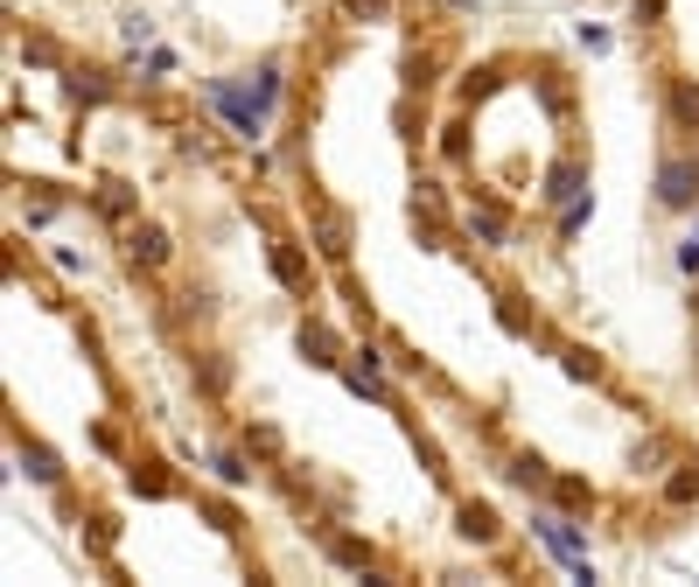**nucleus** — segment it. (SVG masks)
I'll use <instances>...</instances> for the list:
<instances>
[{"mask_svg": "<svg viewBox=\"0 0 699 587\" xmlns=\"http://www.w3.org/2000/svg\"><path fill=\"white\" fill-rule=\"evenodd\" d=\"M203 99L217 105V120L232 126V140H245V147H252L259 134H267V112L252 105V91H245V78H211V84H203Z\"/></svg>", "mask_w": 699, "mask_h": 587, "instance_id": "f257e3e1", "label": "nucleus"}, {"mask_svg": "<svg viewBox=\"0 0 699 587\" xmlns=\"http://www.w3.org/2000/svg\"><path fill=\"white\" fill-rule=\"evenodd\" d=\"M532 539H539L560 566H566V560H588V518H574V510H560V504H539V510H532Z\"/></svg>", "mask_w": 699, "mask_h": 587, "instance_id": "f03ea898", "label": "nucleus"}, {"mask_svg": "<svg viewBox=\"0 0 699 587\" xmlns=\"http://www.w3.org/2000/svg\"><path fill=\"white\" fill-rule=\"evenodd\" d=\"M651 196H657V211H672V217L699 211V155H665V161H657Z\"/></svg>", "mask_w": 699, "mask_h": 587, "instance_id": "7ed1b4c3", "label": "nucleus"}, {"mask_svg": "<svg viewBox=\"0 0 699 587\" xmlns=\"http://www.w3.org/2000/svg\"><path fill=\"white\" fill-rule=\"evenodd\" d=\"M267 267H273V280H280L294 301H315V294H323V267H315L294 238H267Z\"/></svg>", "mask_w": 699, "mask_h": 587, "instance_id": "20e7f679", "label": "nucleus"}, {"mask_svg": "<svg viewBox=\"0 0 699 587\" xmlns=\"http://www.w3.org/2000/svg\"><path fill=\"white\" fill-rule=\"evenodd\" d=\"M308 245L323 267H350V245H357V224L350 211H329V203H308Z\"/></svg>", "mask_w": 699, "mask_h": 587, "instance_id": "39448f33", "label": "nucleus"}, {"mask_svg": "<svg viewBox=\"0 0 699 587\" xmlns=\"http://www.w3.org/2000/svg\"><path fill=\"white\" fill-rule=\"evenodd\" d=\"M462 232L476 238L483 252H511V245H518V232H511V211H504L497 196H483V189L462 203Z\"/></svg>", "mask_w": 699, "mask_h": 587, "instance_id": "423d86ee", "label": "nucleus"}, {"mask_svg": "<svg viewBox=\"0 0 699 587\" xmlns=\"http://www.w3.org/2000/svg\"><path fill=\"white\" fill-rule=\"evenodd\" d=\"M294 350L308 357L315 371H343V364H350V343H343V336L329 329L323 315H301V329H294Z\"/></svg>", "mask_w": 699, "mask_h": 587, "instance_id": "0eeeda50", "label": "nucleus"}, {"mask_svg": "<svg viewBox=\"0 0 699 587\" xmlns=\"http://www.w3.org/2000/svg\"><path fill=\"white\" fill-rule=\"evenodd\" d=\"M580 189H588V161H580V155H560V161L539 176V189H532V196L545 203V211H566V203H574Z\"/></svg>", "mask_w": 699, "mask_h": 587, "instance_id": "6e6552de", "label": "nucleus"}, {"mask_svg": "<svg viewBox=\"0 0 699 587\" xmlns=\"http://www.w3.org/2000/svg\"><path fill=\"white\" fill-rule=\"evenodd\" d=\"M126 259H134V267H147V273H161L168 259H176V238L161 232V224H126Z\"/></svg>", "mask_w": 699, "mask_h": 587, "instance_id": "1a4fd4ad", "label": "nucleus"}, {"mask_svg": "<svg viewBox=\"0 0 699 587\" xmlns=\"http://www.w3.org/2000/svg\"><path fill=\"white\" fill-rule=\"evenodd\" d=\"M455 539H462V545H483V553H489V545H504V518H497L489 504L462 497V504H455Z\"/></svg>", "mask_w": 699, "mask_h": 587, "instance_id": "9d476101", "label": "nucleus"}, {"mask_svg": "<svg viewBox=\"0 0 699 587\" xmlns=\"http://www.w3.org/2000/svg\"><path fill=\"white\" fill-rule=\"evenodd\" d=\"M323 553L343 566V574H377V553H371V539H357V532H329L323 539Z\"/></svg>", "mask_w": 699, "mask_h": 587, "instance_id": "9b49d317", "label": "nucleus"}, {"mask_svg": "<svg viewBox=\"0 0 699 587\" xmlns=\"http://www.w3.org/2000/svg\"><path fill=\"white\" fill-rule=\"evenodd\" d=\"M504 483H518L525 497H545V489H553V469H545L539 454H504Z\"/></svg>", "mask_w": 699, "mask_h": 587, "instance_id": "f8f14e48", "label": "nucleus"}, {"mask_svg": "<svg viewBox=\"0 0 699 587\" xmlns=\"http://www.w3.org/2000/svg\"><path fill=\"white\" fill-rule=\"evenodd\" d=\"M203 469H211L224 489H245V483H252V454H245V448H211V454H203Z\"/></svg>", "mask_w": 699, "mask_h": 587, "instance_id": "ddd939ff", "label": "nucleus"}, {"mask_svg": "<svg viewBox=\"0 0 699 587\" xmlns=\"http://www.w3.org/2000/svg\"><path fill=\"white\" fill-rule=\"evenodd\" d=\"M99 217H112V224H134L140 217V189H126V182H99Z\"/></svg>", "mask_w": 699, "mask_h": 587, "instance_id": "4468645a", "label": "nucleus"}, {"mask_svg": "<svg viewBox=\"0 0 699 587\" xmlns=\"http://www.w3.org/2000/svg\"><path fill=\"white\" fill-rule=\"evenodd\" d=\"M545 497H553L560 510H574V518H595V483H580V476H553V489H545Z\"/></svg>", "mask_w": 699, "mask_h": 587, "instance_id": "2eb2a0df", "label": "nucleus"}, {"mask_svg": "<svg viewBox=\"0 0 699 587\" xmlns=\"http://www.w3.org/2000/svg\"><path fill=\"white\" fill-rule=\"evenodd\" d=\"M189 377H196V392H203V399H224V392H232V364H224L217 350H203L196 364H189Z\"/></svg>", "mask_w": 699, "mask_h": 587, "instance_id": "dca6fc26", "label": "nucleus"}, {"mask_svg": "<svg viewBox=\"0 0 699 587\" xmlns=\"http://www.w3.org/2000/svg\"><path fill=\"white\" fill-rule=\"evenodd\" d=\"M672 126L699 134V78H672Z\"/></svg>", "mask_w": 699, "mask_h": 587, "instance_id": "f3484780", "label": "nucleus"}, {"mask_svg": "<svg viewBox=\"0 0 699 587\" xmlns=\"http://www.w3.org/2000/svg\"><path fill=\"white\" fill-rule=\"evenodd\" d=\"M245 91H252V105H259V112H273V105H280V91H288V70H280V64H259L252 78H245Z\"/></svg>", "mask_w": 699, "mask_h": 587, "instance_id": "a211bd4d", "label": "nucleus"}, {"mask_svg": "<svg viewBox=\"0 0 699 587\" xmlns=\"http://www.w3.org/2000/svg\"><path fill=\"white\" fill-rule=\"evenodd\" d=\"M665 504H672V510H692V504H699V469H692V462L665 469Z\"/></svg>", "mask_w": 699, "mask_h": 587, "instance_id": "6ab92c4d", "label": "nucleus"}, {"mask_svg": "<svg viewBox=\"0 0 699 587\" xmlns=\"http://www.w3.org/2000/svg\"><path fill=\"white\" fill-rule=\"evenodd\" d=\"M14 462H22V469H29V476H35V483H49V489H56V483H64V462H56V454H49V448H35V441H29V448H14Z\"/></svg>", "mask_w": 699, "mask_h": 587, "instance_id": "aec40b11", "label": "nucleus"}, {"mask_svg": "<svg viewBox=\"0 0 699 587\" xmlns=\"http://www.w3.org/2000/svg\"><path fill=\"white\" fill-rule=\"evenodd\" d=\"M588 217H595V189H580V196L560 211V245H574L580 232H588Z\"/></svg>", "mask_w": 699, "mask_h": 587, "instance_id": "412c9836", "label": "nucleus"}, {"mask_svg": "<svg viewBox=\"0 0 699 587\" xmlns=\"http://www.w3.org/2000/svg\"><path fill=\"white\" fill-rule=\"evenodd\" d=\"M336 14H343V22H392L399 0H336Z\"/></svg>", "mask_w": 699, "mask_h": 587, "instance_id": "4be33fe9", "label": "nucleus"}, {"mask_svg": "<svg viewBox=\"0 0 699 587\" xmlns=\"http://www.w3.org/2000/svg\"><path fill=\"white\" fill-rule=\"evenodd\" d=\"M630 469H636V476H665V441H657V433H651V441H636L630 448Z\"/></svg>", "mask_w": 699, "mask_h": 587, "instance_id": "5701e85b", "label": "nucleus"}, {"mask_svg": "<svg viewBox=\"0 0 699 587\" xmlns=\"http://www.w3.org/2000/svg\"><path fill=\"white\" fill-rule=\"evenodd\" d=\"M560 364H566V377H574V385H601V357H588V350H566Z\"/></svg>", "mask_w": 699, "mask_h": 587, "instance_id": "b1692460", "label": "nucleus"}, {"mask_svg": "<svg viewBox=\"0 0 699 587\" xmlns=\"http://www.w3.org/2000/svg\"><path fill=\"white\" fill-rule=\"evenodd\" d=\"M350 364L364 371V377H385V364H392V357H385V350H377L371 336H364V343H350Z\"/></svg>", "mask_w": 699, "mask_h": 587, "instance_id": "393cba45", "label": "nucleus"}, {"mask_svg": "<svg viewBox=\"0 0 699 587\" xmlns=\"http://www.w3.org/2000/svg\"><path fill=\"white\" fill-rule=\"evenodd\" d=\"M120 35H126V49H140V43H155V14H120Z\"/></svg>", "mask_w": 699, "mask_h": 587, "instance_id": "a878e982", "label": "nucleus"}, {"mask_svg": "<svg viewBox=\"0 0 699 587\" xmlns=\"http://www.w3.org/2000/svg\"><path fill=\"white\" fill-rule=\"evenodd\" d=\"M238 441H245V454H259V462H273V454H280V433L273 427H245Z\"/></svg>", "mask_w": 699, "mask_h": 587, "instance_id": "bb28decb", "label": "nucleus"}, {"mask_svg": "<svg viewBox=\"0 0 699 587\" xmlns=\"http://www.w3.org/2000/svg\"><path fill=\"white\" fill-rule=\"evenodd\" d=\"M126 489H134V497H168V476H155V469H134V476H126Z\"/></svg>", "mask_w": 699, "mask_h": 587, "instance_id": "cd10ccee", "label": "nucleus"}, {"mask_svg": "<svg viewBox=\"0 0 699 587\" xmlns=\"http://www.w3.org/2000/svg\"><path fill=\"white\" fill-rule=\"evenodd\" d=\"M441 155L448 161H469V126H441Z\"/></svg>", "mask_w": 699, "mask_h": 587, "instance_id": "c85d7f7f", "label": "nucleus"}, {"mask_svg": "<svg viewBox=\"0 0 699 587\" xmlns=\"http://www.w3.org/2000/svg\"><path fill=\"white\" fill-rule=\"evenodd\" d=\"M678 273L699 280V232H692V238H678Z\"/></svg>", "mask_w": 699, "mask_h": 587, "instance_id": "c756f323", "label": "nucleus"}, {"mask_svg": "<svg viewBox=\"0 0 699 587\" xmlns=\"http://www.w3.org/2000/svg\"><path fill=\"white\" fill-rule=\"evenodd\" d=\"M580 49H609V29H601V22H580Z\"/></svg>", "mask_w": 699, "mask_h": 587, "instance_id": "7c9ffc66", "label": "nucleus"}]
</instances>
